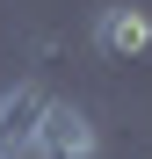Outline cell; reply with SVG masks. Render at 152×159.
I'll return each mask as SVG.
<instances>
[{
  "instance_id": "cell-1",
  "label": "cell",
  "mask_w": 152,
  "mask_h": 159,
  "mask_svg": "<svg viewBox=\"0 0 152 159\" xmlns=\"http://www.w3.org/2000/svg\"><path fill=\"white\" fill-rule=\"evenodd\" d=\"M29 159H101V130H94V116L72 109V101H51L44 123H36Z\"/></svg>"
},
{
  "instance_id": "cell-2",
  "label": "cell",
  "mask_w": 152,
  "mask_h": 159,
  "mask_svg": "<svg viewBox=\"0 0 152 159\" xmlns=\"http://www.w3.org/2000/svg\"><path fill=\"white\" fill-rule=\"evenodd\" d=\"M44 109H51V94L36 87V80H15V87L0 94V159H29Z\"/></svg>"
},
{
  "instance_id": "cell-3",
  "label": "cell",
  "mask_w": 152,
  "mask_h": 159,
  "mask_svg": "<svg viewBox=\"0 0 152 159\" xmlns=\"http://www.w3.org/2000/svg\"><path fill=\"white\" fill-rule=\"evenodd\" d=\"M94 51L101 58H145L152 51V15L131 7V0H109V7L94 15Z\"/></svg>"
}]
</instances>
